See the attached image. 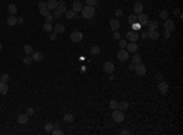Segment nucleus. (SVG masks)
Segmentation results:
<instances>
[{
    "mask_svg": "<svg viewBox=\"0 0 183 135\" xmlns=\"http://www.w3.org/2000/svg\"><path fill=\"white\" fill-rule=\"evenodd\" d=\"M72 10L75 12H78V11H82V4L81 1H78V0H75L72 3Z\"/></svg>",
    "mask_w": 183,
    "mask_h": 135,
    "instance_id": "nucleus-13",
    "label": "nucleus"
},
{
    "mask_svg": "<svg viewBox=\"0 0 183 135\" xmlns=\"http://www.w3.org/2000/svg\"><path fill=\"white\" fill-rule=\"evenodd\" d=\"M70 39H71L73 43H78V42H81L82 39H83V34H82V32H79V30H75V32L71 33Z\"/></svg>",
    "mask_w": 183,
    "mask_h": 135,
    "instance_id": "nucleus-4",
    "label": "nucleus"
},
{
    "mask_svg": "<svg viewBox=\"0 0 183 135\" xmlns=\"http://www.w3.org/2000/svg\"><path fill=\"white\" fill-rule=\"evenodd\" d=\"M53 21H54V16H53V15L49 13L48 16H45V22H47V23H51Z\"/></svg>",
    "mask_w": 183,
    "mask_h": 135,
    "instance_id": "nucleus-42",
    "label": "nucleus"
},
{
    "mask_svg": "<svg viewBox=\"0 0 183 135\" xmlns=\"http://www.w3.org/2000/svg\"><path fill=\"white\" fill-rule=\"evenodd\" d=\"M120 134H122V135H126V134H129V133H128V131L127 130H122V131H121V133H120Z\"/></svg>",
    "mask_w": 183,
    "mask_h": 135,
    "instance_id": "nucleus-54",
    "label": "nucleus"
},
{
    "mask_svg": "<svg viewBox=\"0 0 183 135\" xmlns=\"http://www.w3.org/2000/svg\"><path fill=\"white\" fill-rule=\"evenodd\" d=\"M64 121L65 122H67V123H72L73 121H75V118H73V116L71 113H66L64 116Z\"/></svg>",
    "mask_w": 183,
    "mask_h": 135,
    "instance_id": "nucleus-26",
    "label": "nucleus"
},
{
    "mask_svg": "<svg viewBox=\"0 0 183 135\" xmlns=\"http://www.w3.org/2000/svg\"><path fill=\"white\" fill-rule=\"evenodd\" d=\"M127 51L128 52H136L137 49H138V45H137V43H129L127 44Z\"/></svg>",
    "mask_w": 183,
    "mask_h": 135,
    "instance_id": "nucleus-17",
    "label": "nucleus"
},
{
    "mask_svg": "<svg viewBox=\"0 0 183 135\" xmlns=\"http://www.w3.org/2000/svg\"><path fill=\"white\" fill-rule=\"evenodd\" d=\"M167 17H169V11H167V10H161L160 18H161V20H167Z\"/></svg>",
    "mask_w": 183,
    "mask_h": 135,
    "instance_id": "nucleus-31",
    "label": "nucleus"
},
{
    "mask_svg": "<svg viewBox=\"0 0 183 135\" xmlns=\"http://www.w3.org/2000/svg\"><path fill=\"white\" fill-rule=\"evenodd\" d=\"M156 80H160V82H164V77H162V74H156Z\"/></svg>",
    "mask_w": 183,
    "mask_h": 135,
    "instance_id": "nucleus-51",
    "label": "nucleus"
},
{
    "mask_svg": "<svg viewBox=\"0 0 183 135\" xmlns=\"http://www.w3.org/2000/svg\"><path fill=\"white\" fill-rule=\"evenodd\" d=\"M128 69H131V71H133V69H134V65H131V66L128 67Z\"/></svg>",
    "mask_w": 183,
    "mask_h": 135,
    "instance_id": "nucleus-57",
    "label": "nucleus"
},
{
    "mask_svg": "<svg viewBox=\"0 0 183 135\" xmlns=\"http://www.w3.org/2000/svg\"><path fill=\"white\" fill-rule=\"evenodd\" d=\"M43 29L49 33V32H51V30H53V26H51V23H47V22H45V23H44V26H43Z\"/></svg>",
    "mask_w": 183,
    "mask_h": 135,
    "instance_id": "nucleus-29",
    "label": "nucleus"
},
{
    "mask_svg": "<svg viewBox=\"0 0 183 135\" xmlns=\"http://www.w3.org/2000/svg\"><path fill=\"white\" fill-rule=\"evenodd\" d=\"M47 7L49 9V10H55V9L57 7V1H56V0H48Z\"/></svg>",
    "mask_w": 183,
    "mask_h": 135,
    "instance_id": "nucleus-16",
    "label": "nucleus"
},
{
    "mask_svg": "<svg viewBox=\"0 0 183 135\" xmlns=\"http://www.w3.org/2000/svg\"><path fill=\"white\" fill-rule=\"evenodd\" d=\"M53 129H54V124H51V123H47V124H45V130H47L48 133H51Z\"/></svg>",
    "mask_w": 183,
    "mask_h": 135,
    "instance_id": "nucleus-38",
    "label": "nucleus"
},
{
    "mask_svg": "<svg viewBox=\"0 0 183 135\" xmlns=\"http://www.w3.org/2000/svg\"><path fill=\"white\" fill-rule=\"evenodd\" d=\"M117 104H119V102L116 101V100H111V101H110V108L116 110V108H117Z\"/></svg>",
    "mask_w": 183,
    "mask_h": 135,
    "instance_id": "nucleus-39",
    "label": "nucleus"
},
{
    "mask_svg": "<svg viewBox=\"0 0 183 135\" xmlns=\"http://www.w3.org/2000/svg\"><path fill=\"white\" fill-rule=\"evenodd\" d=\"M173 13H175V15H179V10L178 9H176L175 11H173Z\"/></svg>",
    "mask_w": 183,
    "mask_h": 135,
    "instance_id": "nucleus-55",
    "label": "nucleus"
},
{
    "mask_svg": "<svg viewBox=\"0 0 183 135\" xmlns=\"http://www.w3.org/2000/svg\"><path fill=\"white\" fill-rule=\"evenodd\" d=\"M99 52H100V47L99 46L94 45V46L90 47V54H92V55H98Z\"/></svg>",
    "mask_w": 183,
    "mask_h": 135,
    "instance_id": "nucleus-28",
    "label": "nucleus"
},
{
    "mask_svg": "<svg viewBox=\"0 0 183 135\" xmlns=\"http://www.w3.org/2000/svg\"><path fill=\"white\" fill-rule=\"evenodd\" d=\"M128 22L132 25V23H134V22H137V15L136 13H133V15H129L128 16Z\"/></svg>",
    "mask_w": 183,
    "mask_h": 135,
    "instance_id": "nucleus-35",
    "label": "nucleus"
},
{
    "mask_svg": "<svg viewBox=\"0 0 183 135\" xmlns=\"http://www.w3.org/2000/svg\"><path fill=\"white\" fill-rule=\"evenodd\" d=\"M32 62H33V60H32V56H30V55H27L25 59H23V63L25 65H31Z\"/></svg>",
    "mask_w": 183,
    "mask_h": 135,
    "instance_id": "nucleus-36",
    "label": "nucleus"
},
{
    "mask_svg": "<svg viewBox=\"0 0 183 135\" xmlns=\"http://www.w3.org/2000/svg\"><path fill=\"white\" fill-rule=\"evenodd\" d=\"M56 35H57V34H56L55 32H54V33H51V34H50L49 39H50V40H56Z\"/></svg>",
    "mask_w": 183,
    "mask_h": 135,
    "instance_id": "nucleus-49",
    "label": "nucleus"
},
{
    "mask_svg": "<svg viewBox=\"0 0 183 135\" xmlns=\"http://www.w3.org/2000/svg\"><path fill=\"white\" fill-rule=\"evenodd\" d=\"M53 16H54V17H57V18H60V17L62 16V13H60L59 11H57V10L55 9V10H54V15H53Z\"/></svg>",
    "mask_w": 183,
    "mask_h": 135,
    "instance_id": "nucleus-47",
    "label": "nucleus"
},
{
    "mask_svg": "<svg viewBox=\"0 0 183 135\" xmlns=\"http://www.w3.org/2000/svg\"><path fill=\"white\" fill-rule=\"evenodd\" d=\"M9 80H10V76L4 73L3 76H0V82H3V83H8Z\"/></svg>",
    "mask_w": 183,
    "mask_h": 135,
    "instance_id": "nucleus-32",
    "label": "nucleus"
},
{
    "mask_svg": "<svg viewBox=\"0 0 183 135\" xmlns=\"http://www.w3.org/2000/svg\"><path fill=\"white\" fill-rule=\"evenodd\" d=\"M103 71L111 74V73H114V71H115V65L112 63V62H110V61H106V62H104V65H103Z\"/></svg>",
    "mask_w": 183,
    "mask_h": 135,
    "instance_id": "nucleus-3",
    "label": "nucleus"
},
{
    "mask_svg": "<svg viewBox=\"0 0 183 135\" xmlns=\"http://www.w3.org/2000/svg\"><path fill=\"white\" fill-rule=\"evenodd\" d=\"M134 71L137 72L138 76L143 77V76H145V73H147V67L141 62V63H138V65H134Z\"/></svg>",
    "mask_w": 183,
    "mask_h": 135,
    "instance_id": "nucleus-5",
    "label": "nucleus"
},
{
    "mask_svg": "<svg viewBox=\"0 0 183 135\" xmlns=\"http://www.w3.org/2000/svg\"><path fill=\"white\" fill-rule=\"evenodd\" d=\"M112 119H114V121H115L116 123H121V122H123L125 116H123V113L121 112V110H119V108L114 110V112H112Z\"/></svg>",
    "mask_w": 183,
    "mask_h": 135,
    "instance_id": "nucleus-2",
    "label": "nucleus"
},
{
    "mask_svg": "<svg viewBox=\"0 0 183 135\" xmlns=\"http://www.w3.org/2000/svg\"><path fill=\"white\" fill-rule=\"evenodd\" d=\"M53 29L55 30V33L57 34V33H64L65 32V26L62 25V23H57V25L53 28Z\"/></svg>",
    "mask_w": 183,
    "mask_h": 135,
    "instance_id": "nucleus-18",
    "label": "nucleus"
},
{
    "mask_svg": "<svg viewBox=\"0 0 183 135\" xmlns=\"http://www.w3.org/2000/svg\"><path fill=\"white\" fill-rule=\"evenodd\" d=\"M28 114L26 113V114H20L18 117H17V122L20 123V124H27L28 123Z\"/></svg>",
    "mask_w": 183,
    "mask_h": 135,
    "instance_id": "nucleus-12",
    "label": "nucleus"
},
{
    "mask_svg": "<svg viewBox=\"0 0 183 135\" xmlns=\"http://www.w3.org/2000/svg\"><path fill=\"white\" fill-rule=\"evenodd\" d=\"M1 49H3V45H1V44H0V50H1Z\"/></svg>",
    "mask_w": 183,
    "mask_h": 135,
    "instance_id": "nucleus-58",
    "label": "nucleus"
},
{
    "mask_svg": "<svg viewBox=\"0 0 183 135\" xmlns=\"http://www.w3.org/2000/svg\"><path fill=\"white\" fill-rule=\"evenodd\" d=\"M85 3H87V5H89V6H94V5H97L98 0H85Z\"/></svg>",
    "mask_w": 183,
    "mask_h": 135,
    "instance_id": "nucleus-43",
    "label": "nucleus"
},
{
    "mask_svg": "<svg viewBox=\"0 0 183 135\" xmlns=\"http://www.w3.org/2000/svg\"><path fill=\"white\" fill-rule=\"evenodd\" d=\"M17 23H23V18H22V17H20V18H17Z\"/></svg>",
    "mask_w": 183,
    "mask_h": 135,
    "instance_id": "nucleus-53",
    "label": "nucleus"
},
{
    "mask_svg": "<svg viewBox=\"0 0 183 135\" xmlns=\"http://www.w3.org/2000/svg\"><path fill=\"white\" fill-rule=\"evenodd\" d=\"M65 15H66V18H67V20H71V18L75 17V11H73V10H68V11L65 12Z\"/></svg>",
    "mask_w": 183,
    "mask_h": 135,
    "instance_id": "nucleus-30",
    "label": "nucleus"
},
{
    "mask_svg": "<svg viewBox=\"0 0 183 135\" xmlns=\"http://www.w3.org/2000/svg\"><path fill=\"white\" fill-rule=\"evenodd\" d=\"M142 62V57L141 55H134L132 57V63L133 65H138V63H141Z\"/></svg>",
    "mask_w": 183,
    "mask_h": 135,
    "instance_id": "nucleus-27",
    "label": "nucleus"
},
{
    "mask_svg": "<svg viewBox=\"0 0 183 135\" xmlns=\"http://www.w3.org/2000/svg\"><path fill=\"white\" fill-rule=\"evenodd\" d=\"M170 32H169V30H165V33H164V38L165 39H170Z\"/></svg>",
    "mask_w": 183,
    "mask_h": 135,
    "instance_id": "nucleus-50",
    "label": "nucleus"
},
{
    "mask_svg": "<svg viewBox=\"0 0 183 135\" xmlns=\"http://www.w3.org/2000/svg\"><path fill=\"white\" fill-rule=\"evenodd\" d=\"M51 134L53 135H62L64 134V131L61 130L60 128H54V129L51 130Z\"/></svg>",
    "mask_w": 183,
    "mask_h": 135,
    "instance_id": "nucleus-33",
    "label": "nucleus"
},
{
    "mask_svg": "<svg viewBox=\"0 0 183 135\" xmlns=\"http://www.w3.org/2000/svg\"><path fill=\"white\" fill-rule=\"evenodd\" d=\"M148 38L156 40V39L159 38V32L158 30H150L149 29V32H148Z\"/></svg>",
    "mask_w": 183,
    "mask_h": 135,
    "instance_id": "nucleus-21",
    "label": "nucleus"
},
{
    "mask_svg": "<svg viewBox=\"0 0 183 135\" xmlns=\"http://www.w3.org/2000/svg\"><path fill=\"white\" fill-rule=\"evenodd\" d=\"M56 10H57L60 13H65L66 11H67V9H66V5H65V6H57V7H56Z\"/></svg>",
    "mask_w": 183,
    "mask_h": 135,
    "instance_id": "nucleus-41",
    "label": "nucleus"
},
{
    "mask_svg": "<svg viewBox=\"0 0 183 135\" xmlns=\"http://www.w3.org/2000/svg\"><path fill=\"white\" fill-rule=\"evenodd\" d=\"M119 45H120V47L121 49H126V46H127V42L126 40H123V39H121L119 42Z\"/></svg>",
    "mask_w": 183,
    "mask_h": 135,
    "instance_id": "nucleus-40",
    "label": "nucleus"
},
{
    "mask_svg": "<svg viewBox=\"0 0 183 135\" xmlns=\"http://www.w3.org/2000/svg\"><path fill=\"white\" fill-rule=\"evenodd\" d=\"M165 29L171 32V30L175 29V22L172 21V20H165Z\"/></svg>",
    "mask_w": 183,
    "mask_h": 135,
    "instance_id": "nucleus-9",
    "label": "nucleus"
},
{
    "mask_svg": "<svg viewBox=\"0 0 183 135\" xmlns=\"http://www.w3.org/2000/svg\"><path fill=\"white\" fill-rule=\"evenodd\" d=\"M109 23H110V27L112 30H117L120 29V22L119 20H116V18H111L110 21H109Z\"/></svg>",
    "mask_w": 183,
    "mask_h": 135,
    "instance_id": "nucleus-10",
    "label": "nucleus"
},
{
    "mask_svg": "<svg viewBox=\"0 0 183 135\" xmlns=\"http://www.w3.org/2000/svg\"><path fill=\"white\" fill-rule=\"evenodd\" d=\"M27 114H28V116H33V114H34V108L28 107V108H27Z\"/></svg>",
    "mask_w": 183,
    "mask_h": 135,
    "instance_id": "nucleus-45",
    "label": "nucleus"
},
{
    "mask_svg": "<svg viewBox=\"0 0 183 135\" xmlns=\"http://www.w3.org/2000/svg\"><path fill=\"white\" fill-rule=\"evenodd\" d=\"M115 15L117 17H121L122 16V15H123V11H122V10H121V9H117V10H116L115 11Z\"/></svg>",
    "mask_w": 183,
    "mask_h": 135,
    "instance_id": "nucleus-44",
    "label": "nucleus"
},
{
    "mask_svg": "<svg viewBox=\"0 0 183 135\" xmlns=\"http://www.w3.org/2000/svg\"><path fill=\"white\" fill-rule=\"evenodd\" d=\"M117 59L120 61H127V59H129V52L127 50H125V49H121V50L117 52Z\"/></svg>",
    "mask_w": 183,
    "mask_h": 135,
    "instance_id": "nucleus-7",
    "label": "nucleus"
},
{
    "mask_svg": "<svg viewBox=\"0 0 183 135\" xmlns=\"http://www.w3.org/2000/svg\"><path fill=\"white\" fill-rule=\"evenodd\" d=\"M43 54L40 51H33V54H32V60L35 61V62H39V61H42L43 60Z\"/></svg>",
    "mask_w": 183,
    "mask_h": 135,
    "instance_id": "nucleus-11",
    "label": "nucleus"
},
{
    "mask_svg": "<svg viewBox=\"0 0 183 135\" xmlns=\"http://www.w3.org/2000/svg\"><path fill=\"white\" fill-rule=\"evenodd\" d=\"M39 13L42 15V16H48L49 15V9L48 7H44V9H39Z\"/></svg>",
    "mask_w": 183,
    "mask_h": 135,
    "instance_id": "nucleus-34",
    "label": "nucleus"
},
{
    "mask_svg": "<svg viewBox=\"0 0 183 135\" xmlns=\"http://www.w3.org/2000/svg\"><path fill=\"white\" fill-rule=\"evenodd\" d=\"M82 15L84 18L87 20H89V18H93L95 16V9L94 6H89V5H87L84 7H82Z\"/></svg>",
    "mask_w": 183,
    "mask_h": 135,
    "instance_id": "nucleus-1",
    "label": "nucleus"
},
{
    "mask_svg": "<svg viewBox=\"0 0 183 135\" xmlns=\"http://www.w3.org/2000/svg\"><path fill=\"white\" fill-rule=\"evenodd\" d=\"M23 50H25L26 55H32V54H33V47L31 46V45H28V44L23 46Z\"/></svg>",
    "mask_w": 183,
    "mask_h": 135,
    "instance_id": "nucleus-25",
    "label": "nucleus"
},
{
    "mask_svg": "<svg viewBox=\"0 0 183 135\" xmlns=\"http://www.w3.org/2000/svg\"><path fill=\"white\" fill-rule=\"evenodd\" d=\"M132 27H133V29L136 30V32H138V30L141 29V23H139V22L137 21V22H134V23H132Z\"/></svg>",
    "mask_w": 183,
    "mask_h": 135,
    "instance_id": "nucleus-37",
    "label": "nucleus"
},
{
    "mask_svg": "<svg viewBox=\"0 0 183 135\" xmlns=\"http://www.w3.org/2000/svg\"><path fill=\"white\" fill-rule=\"evenodd\" d=\"M128 107H129V105H128V102L127 101H121L117 104V108L121 111H123V110H127Z\"/></svg>",
    "mask_w": 183,
    "mask_h": 135,
    "instance_id": "nucleus-22",
    "label": "nucleus"
},
{
    "mask_svg": "<svg viewBox=\"0 0 183 135\" xmlns=\"http://www.w3.org/2000/svg\"><path fill=\"white\" fill-rule=\"evenodd\" d=\"M65 5H66V1H65V0H59L57 6H65Z\"/></svg>",
    "mask_w": 183,
    "mask_h": 135,
    "instance_id": "nucleus-52",
    "label": "nucleus"
},
{
    "mask_svg": "<svg viewBox=\"0 0 183 135\" xmlns=\"http://www.w3.org/2000/svg\"><path fill=\"white\" fill-rule=\"evenodd\" d=\"M138 38H139V35H138V32H136V30H129L126 34V39H128L131 43H136Z\"/></svg>",
    "mask_w": 183,
    "mask_h": 135,
    "instance_id": "nucleus-6",
    "label": "nucleus"
},
{
    "mask_svg": "<svg viewBox=\"0 0 183 135\" xmlns=\"http://www.w3.org/2000/svg\"><path fill=\"white\" fill-rule=\"evenodd\" d=\"M142 37H143V38H147V37H148V33H145V32H143V34H142Z\"/></svg>",
    "mask_w": 183,
    "mask_h": 135,
    "instance_id": "nucleus-56",
    "label": "nucleus"
},
{
    "mask_svg": "<svg viewBox=\"0 0 183 135\" xmlns=\"http://www.w3.org/2000/svg\"><path fill=\"white\" fill-rule=\"evenodd\" d=\"M121 34H120L119 30H114V39H120Z\"/></svg>",
    "mask_w": 183,
    "mask_h": 135,
    "instance_id": "nucleus-48",
    "label": "nucleus"
},
{
    "mask_svg": "<svg viewBox=\"0 0 183 135\" xmlns=\"http://www.w3.org/2000/svg\"><path fill=\"white\" fill-rule=\"evenodd\" d=\"M17 23V18L13 15H11V16L8 18V25L9 26H15Z\"/></svg>",
    "mask_w": 183,
    "mask_h": 135,
    "instance_id": "nucleus-24",
    "label": "nucleus"
},
{
    "mask_svg": "<svg viewBox=\"0 0 183 135\" xmlns=\"http://www.w3.org/2000/svg\"><path fill=\"white\" fill-rule=\"evenodd\" d=\"M8 11L10 12V15H15L17 12V6L15 4H10L8 6Z\"/></svg>",
    "mask_w": 183,
    "mask_h": 135,
    "instance_id": "nucleus-23",
    "label": "nucleus"
},
{
    "mask_svg": "<svg viewBox=\"0 0 183 135\" xmlns=\"http://www.w3.org/2000/svg\"><path fill=\"white\" fill-rule=\"evenodd\" d=\"M133 11H134L136 15L142 13V12H143V4H142V3H136L134 6H133Z\"/></svg>",
    "mask_w": 183,
    "mask_h": 135,
    "instance_id": "nucleus-14",
    "label": "nucleus"
},
{
    "mask_svg": "<svg viewBox=\"0 0 183 135\" xmlns=\"http://www.w3.org/2000/svg\"><path fill=\"white\" fill-rule=\"evenodd\" d=\"M38 7H39V9H44V7H47V3H45V1H39Z\"/></svg>",
    "mask_w": 183,
    "mask_h": 135,
    "instance_id": "nucleus-46",
    "label": "nucleus"
},
{
    "mask_svg": "<svg viewBox=\"0 0 183 135\" xmlns=\"http://www.w3.org/2000/svg\"><path fill=\"white\" fill-rule=\"evenodd\" d=\"M0 110H1V106H0Z\"/></svg>",
    "mask_w": 183,
    "mask_h": 135,
    "instance_id": "nucleus-59",
    "label": "nucleus"
},
{
    "mask_svg": "<svg viewBox=\"0 0 183 135\" xmlns=\"http://www.w3.org/2000/svg\"><path fill=\"white\" fill-rule=\"evenodd\" d=\"M137 21L141 23V26H145L148 23V16H147V13H138V16H137Z\"/></svg>",
    "mask_w": 183,
    "mask_h": 135,
    "instance_id": "nucleus-8",
    "label": "nucleus"
},
{
    "mask_svg": "<svg viewBox=\"0 0 183 135\" xmlns=\"http://www.w3.org/2000/svg\"><path fill=\"white\" fill-rule=\"evenodd\" d=\"M8 91H9L8 83H3V82H0V94H8Z\"/></svg>",
    "mask_w": 183,
    "mask_h": 135,
    "instance_id": "nucleus-19",
    "label": "nucleus"
},
{
    "mask_svg": "<svg viewBox=\"0 0 183 135\" xmlns=\"http://www.w3.org/2000/svg\"><path fill=\"white\" fill-rule=\"evenodd\" d=\"M158 88H159V90H160V93H162V94H166L167 91H169V85H167L165 82H161V83L158 85Z\"/></svg>",
    "mask_w": 183,
    "mask_h": 135,
    "instance_id": "nucleus-15",
    "label": "nucleus"
},
{
    "mask_svg": "<svg viewBox=\"0 0 183 135\" xmlns=\"http://www.w3.org/2000/svg\"><path fill=\"white\" fill-rule=\"evenodd\" d=\"M148 27H149V29L150 30H156L158 29V27H159V23L156 21H148Z\"/></svg>",
    "mask_w": 183,
    "mask_h": 135,
    "instance_id": "nucleus-20",
    "label": "nucleus"
}]
</instances>
